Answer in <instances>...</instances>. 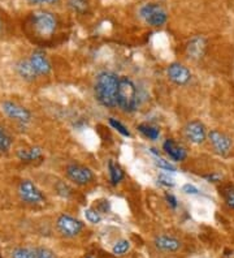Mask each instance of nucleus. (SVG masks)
<instances>
[{
    "mask_svg": "<svg viewBox=\"0 0 234 258\" xmlns=\"http://www.w3.org/2000/svg\"><path fill=\"white\" fill-rule=\"evenodd\" d=\"M29 60H30L31 66H33V68H34V71L37 72L38 76L50 75L51 71H52L51 61L48 60V57L46 56V54H44L43 51H34V52L30 55Z\"/></svg>",
    "mask_w": 234,
    "mask_h": 258,
    "instance_id": "f8f14e48",
    "label": "nucleus"
},
{
    "mask_svg": "<svg viewBox=\"0 0 234 258\" xmlns=\"http://www.w3.org/2000/svg\"><path fill=\"white\" fill-rule=\"evenodd\" d=\"M166 199H167V201H168V204L171 205L172 208H173V209L177 208V200H176L175 196H173V195H167Z\"/></svg>",
    "mask_w": 234,
    "mask_h": 258,
    "instance_id": "2f4dec72",
    "label": "nucleus"
},
{
    "mask_svg": "<svg viewBox=\"0 0 234 258\" xmlns=\"http://www.w3.org/2000/svg\"><path fill=\"white\" fill-rule=\"evenodd\" d=\"M57 0H43V3H47V4H52V3H56Z\"/></svg>",
    "mask_w": 234,
    "mask_h": 258,
    "instance_id": "f704fd0d",
    "label": "nucleus"
},
{
    "mask_svg": "<svg viewBox=\"0 0 234 258\" xmlns=\"http://www.w3.org/2000/svg\"><path fill=\"white\" fill-rule=\"evenodd\" d=\"M163 150L166 151V154L175 162H184L187 157L186 150L173 139H168L164 141Z\"/></svg>",
    "mask_w": 234,
    "mask_h": 258,
    "instance_id": "4468645a",
    "label": "nucleus"
},
{
    "mask_svg": "<svg viewBox=\"0 0 234 258\" xmlns=\"http://www.w3.org/2000/svg\"><path fill=\"white\" fill-rule=\"evenodd\" d=\"M224 199H225V202L228 204V206H230L231 209H234V188L225 189Z\"/></svg>",
    "mask_w": 234,
    "mask_h": 258,
    "instance_id": "c756f323",
    "label": "nucleus"
},
{
    "mask_svg": "<svg viewBox=\"0 0 234 258\" xmlns=\"http://www.w3.org/2000/svg\"><path fill=\"white\" fill-rule=\"evenodd\" d=\"M130 249V242L128 240H120L113 245L112 252L116 255H124Z\"/></svg>",
    "mask_w": 234,
    "mask_h": 258,
    "instance_id": "4be33fe9",
    "label": "nucleus"
},
{
    "mask_svg": "<svg viewBox=\"0 0 234 258\" xmlns=\"http://www.w3.org/2000/svg\"><path fill=\"white\" fill-rule=\"evenodd\" d=\"M158 183L162 184L164 186H175V180L172 179L169 175L167 173H160L159 176H158Z\"/></svg>",
    "mask_w": 234,
    "mask_h": 258,
    "instance_id": "c85d7f7f",
    "label": "nucleus"
},
{
    "mask_svg": "<svg viewBox=\"0 0 234 258\" xmlns=\"http://www.w3.org/2000/svg\"><path fill=\"white\" fill-rule=\"evenodd\" d=\"M109 124H111V126H112L113 129H116V131H117L120 135L124 136V137H130L131 136L130 131H129V129L126 128V126H125L121 121H119V120H116V119H113V117H111V119H109Z\"/></svg>",
    "mask_w": 234,
    "mask_h": 258,
    "instance_id": "5701e85b",
    "label": "nucleus"
},
{
    "mask_svg": "<svg viewBox=\"0 0 234 258\" xmlns=\"http://www.w3.org/2000/svg\"><path fill=\"white\" fill-rule=\"evenodd\" d=\"M85 218L88 219V222L93 224H98L102 221V217H100V213L97 210V209L89 208L85 210Z\"/></svg>",
    "mask_w": 234,
    "mask_h": 258,
    "instance_id": "b1692460",
    "label": "nucleus"
},
{
    "mask_svg": "<svg viewBox=\"0 0 234 258\" xmlns=\"http://www.w3.org/2000/svg\"><path fill=\"white\" fill-rule=\"evenodd\" d=\"M17 158L24 163H34L43 159V150L38 146L29 149H20L17 151Z\"/></svg>",
    "mask_w": 234,
    "mask_h": 258,
    "instance_id": "dca6fc26",
    "label": "nucleus"
},
{
    "mask_svg": "<svg viewBox=\"0 0 234 258\" xmlns=\"http://www.w3.org/2000/svg\"><path fill=\"white\" fill-rule=\"evenodd\" d=\"M120 77L112 72H102L95 79L94 93L95 98L103 107H117V89Z\"/></svg>",
    "mask_w": 234,
    "mask_h": 258,
    "instance_id": "f257e3e1",
    "label": "nucleus"
},
{
    "mask_svg": "<svg viewBox=\"0 0 234 258\" xmlns=\"http://www.w3.org/2000/svg\"><path fill=\"white\" fill-rule=\"evenodd\" d=\"M206 177L215 183V181H218V180L221 179V175H218V173H212V175H209V176H206Z\"/></svg>",
    "mask_w": 234,
    "mask_h": 258,
    "instance_id": "473e14b6",
    "label": "nucleus"
},
{
    "mask_svg": "<svg viewBox=\"0 0 234 258\" xmlns=\"http://www.w3.org/2000/svg\"><path fill=\"white\" fill-rule=\"evenodd\" d=\"M184 135L186 140L194 145H202L207 140V132L206 125L199 121V120H191L186 125L184 126Z\"/></svg>",
    "mask_w": 234,
    "mask_h": 258,
    "instance_id": "1a4fd4ad",
    "label": "nucleus"
},
{
    "mask_svg": "<svg viewBox=\"0 0 234 258\" xmlns=\"http://www.w3.org/2000/svg\"><path fill=\"white\" fill-rule=\"evenodd\" d=\"M16 72H17V75L22 80H25V81H34L38 77L37 72L34 71V68H33L29 59L20 60L19 63L16 64Z\"/></svg>",
    "mask_w": 234,
    "mask_h": 258,
    "instance_id": "f3484780",
    "label": "nucleus"
},
{
    "mask_svg": "<svg viewBox=\"0 0 234 258\" xmlns=\"http://www.w3.org/2000/svg\"><path fill=\"white\" fill-rule=\"evenodd\" d=\"M19 196L20 200L28 205H41L46 201L41 189L30 180H22L19 184Z\"/></svg>",
    "mask_w": 234,
    "mask_h": 258,
    "instance_id": "0eeeda50",
    "label": "nucleus"
},
{
    "mask_svg": "<svg viewBox=\"0 0 234 258\" xmlns=\"http://www.w3.org/2000/svg\"><path fill=\"white\" fill-rule=\"evenodd\" d=\"M56 228L62 236L75 237L81 233L84 224L81 221H78L70 215L61 214L56 221Z\"/></svg>",
    "mask_w": 234,
    "mask_h": 258,
    "instance_id": "9d476101",
    "label": "nucleus"
},
{
    "mask_svg": "<svg viewBox=\"0 0 234 258\" xmlns=\"http://www.w3.org/2000/svg\"><path fill=\"white\" fill-rule=\"evenodd\" d=\"M2 110L6 113V116L19 124H28L31 120V112L21 104L12 101H4L2 103Z\"/></svg>",
    "mask_w": 234,
    "mask_h": 258,
    "instance_id": "6e6552de",
    "label": "nucleus"
},
{
    "mask_svg": "<svg viewBox=\"0 0 234 258\" xmlns=\"http://www.w3.org/2000/svg\"><path fill=\"white\" fill-rule=\"evenodd\" d=\"M138 131H139L146 139L151 140V141H156L160 136L159 129L153 125H150V124H139V125H138Z\"/></svg>",
    "mask_w": 234,
    "mask_h": 258,
    "instance_id": "6ab92c4d",
    "label": "nucleus"
},
{
    "mask_svg": "<svg viewBox=\"0 0 234 258\" xmlns=\"http://www.w3.org/2000/svg\"><path fill=\"white\" fill-rule=\"evenodd\" d=\"M156 166L162 168V170L169 171V172H175L176 167L171 163L169 161H166V159H163V158H158L156 159Z\"/></svg>",
    "mask_w": 234,
    "mask_h": 258,
    "instance_id": "cd10ccee",
    "label": "nucleus"
},
{
    "mask_svg": "<svg viewBox=\"0 0 234 258\" xmlns=\"http://www.w3.org/2000/svg\"><path fill=\"white\" fill-rule=\"evenodd\" d=\"M140 19L146 22L147 25L159 28L168 21V13L162 6L156 3L144 4L139 10Z\"/></svg>",
    "mask_w": 234,
    "mask_h": 258,
    "instance_id": "20e7f679",
    "label": "nucleus"
},
{
    "mask_svg": "<svg viewBox=\"0 0 234 258\" xmlns=\"http://www.w3.org/2000/svg\"><path fill=\"white\" fill-rule=\"evenodd\" d=\"M28 2H30L31 4H41V3H43V0H28Z\"/></svg>",
    "mask_w": 234,
    "mask_h": 258,
    "instance_id": "72a5a7b5",
    "label": "nucleus"
},
{
    "mask_svg": "<svg viewBox=\"0 0 234 258\" xmlns=\"http://www.w3.org/2000/svg\"><path fill=\"white\" fill-rule=\"evenodd\" d=\"M182 192L186 193V195H199V189L194 186L193 184H185L182 186Z\"/></svg>",
    "mask_w": 234,
    "mask_h": 258,
    "instance_id": "7c9ffc66",
    "label": "nucleus"
},
{
    "mask_svg": "<svg viewBox=\"0 0 234 258\" xmlns=\"http://www.w3.org/2000/svg\"><path fill=\"white\" fill-rule=\"evenodd\" d=\"M207 140L212 146L213 151L220 157H226L233 148V140L230 136L218 129H212L211 132H208Z\"/></svg>",
    "mask_w": 234,
    "mask_h": 258,
    "instance_id": "39448f33",
    "label": "nucleus"
},
{
    "mask_svg": "<svg viewBox=\"0 0 234 258\" xmlns=\"http://www.w3.org/2000/svg\"><path fill=\"white\" fill-rule=\"evenodd\" d=\"M155 246L159 250H163V252H177L180 250L182 246L181 241L176 237L167 236V235H160L155 239L153 241Z\"/></svg>",
    "mask_w": 234,
    "mask_h": 258,
    "instance_id": "2eb2a0df",
    "label": "nucleus"
},
{
    "mask_svg": "<svg viewBox=\"0 0 234 258\" xmlns=\"http://www.w3.org/2000/svg\"><path fill=\"white\" fill-rule=\"evenodd\" d=\"M34 258H56V255L48 248H37L34 250Z\"/></svg>",
    "mask_w": 234,
    "mask_h": 258,
    "instance_id": "a878e982",
    "label": "nucleus"
},
{
    "mask_svg": "<svg viewBox=\"0 0 234 258\" xmlns=\"http://www.w3.org/2000/svg\"><path fill=\"white\" fill-rule=\"evenodd\" d=\"M108 173L109 180H111L112 185H117V184L121 183L125 176L124 170L121 168V166L119 163H116L115 161H112V159L108 162Z\"/></svg>",
    "mask_w": 234,
    "mask_h": 258,
    "instance_id": "a211bd4d",
    "label": "nucleus"
},
{
    "mask_svg": "<svg viewBox=\"0 0 234 258\" xmlns=\"http://www.w3.org/2000/svg\"><path fill=\"white\" fill-rule=\"evenodd\" d=\"M12 258H34V252L28 248H16L12 252Z\"/></svg>",
    "mask_w": 234,
    "mask_h": 258,
    "instance_id": "393cba45",
    "label": "nucleus"
},
{
    "mask_svg": "<svg viewBox=\"0 0 234 258\" xmlns=\"http://www.w3.org/2000/svg\"><path fill=\"white\" fill-rule=\"evenodd\" d=\"M0 258H2V255H0Z\"/></svg>",
    "mask_w": 234,
    "mask_h": 258,
    "instance_id": "c9c22d12",
    "label": "nucleus"
},
{
    "mask_svg": "<svg viewBox=\"0 0 234 258\" xmlns=\"http://www.w3.org/2000/svg\"><path fill=\"white\" fill-rule=\"evenodd\" d=\"M88 258H91V257H88Z\"/></svg>",
    "mask_w": 234,
    "mask_h": 258,
    "instance_id": "e433bc0d",
    "label": "nucleus"
},
{
    "mask_svg": "<svg viewBox=\"0 0 234 258\" xmlns=\"http://www.w3.org/2000/svg\"><path fill=\"white\" fill-rule=\"evenodd\" d=\"M66 176L68 179L74 183L75 185L84 186L89 185L94 181L95 179V175H94L93 171L86 166H82V164L78 163H70L66 166Z\"/></svg>",
    "mask_w": 234,
    "mask_h": 258,
    "instance_id": "423d86ee",
    "label": "nucleus"
},
{
    "mask_svg": "<svg viewBox=\"0 0 234 258\" xmlns=\"http://www.w3.org/2000/svg\"><path fill=\"white\" fill-rule=\"evenodd\" d=\"M68 3L74 12L85 13L89 10V0H68Z\"/></svg>",
    "mask_w": 234,
    "mask_h": 258,
    "instance_id": "412c9836",
    "label": "nucleus"
},
{
    "mask_svg": "<svg viewBox=\"0 0 234 258\" xmlns=\"http://www.w3.org/2000/svg\"><path fill=\"white\" fill-rule=\"evenodd\" d=\"M207 51V41L204 37H197L191 38L190 41L186 44V54L187 56L193 60H200Z\"/></svg>",
    "mask_w": 234,
    "mask_h": 258,
    "instance_id": "ddd939ff",
    "label": "nucleus"
},
{
    "mask_svg": "<svg viewBox=\"0 0 234 258\" xmlns=\"http://www.w3.org/2000/svg\"><path fill=\"white\" fill-rule=\"evenodd\" d=\"M167 76L177 86H186L193 79L191 71L181 63H172L167 70Z\"/></svg>",
    "mask_w": 234,
    "mask_h": 258,
    "instance_id": "9b49d317",
    "label": "nucleus"
},
{
    "mask_svg": "<svg viewBox=\"0 0 234 258\" xmlns=\"http://www.w3.org/2000/svg\"><path fill=\"white\" fill-rule=\"evenodd\" d=\"M117 107L124 112H134L138 108L137 86L129 77H120L117 89Z\"/></svg>",
    "mask_w": 234,
    "mask_h": 258,
    "instance_id": "7ed1b4c3",
    "label": "nucleus"
},
{
    "mask_svg": "<svg viewBox=\"0 0 234 258\" xmlns=\"http://www.w3.org/2000/svg\"><path fill=\"white\" fill-rule=\"evenodd\" d=\"M12 137L3 126H0V155L8 153L12 146Z\"/></svg>",
    "mask_w": 234,
    "mask_h": 258,
    "instance_id": "aec40b11",
    "label": "nucleus"
},
{
    "mask_svg": "<svg viewBox=\"0 0 234 258\" xmlns=\"http://www.w3.org/2000/svg\"><path fill=\"white\" fill-rule=\"evenodd\" d=\"M56 192H57V195L61 196V197H64V199H68L69 196L72 195V189L69 188L65 183L60 181V183L56 184Z\"/></svg>",
    "mask_w": 234,
    "mask_h": 258,
    "instance_id": "bb28decb",
    "label": "nucleus"
},
{
    "mask_svg": "<svg viewBox=\"0 0 234 258\" xmlns=\"http://www.w3.org/2000/svg\"><path fill=\"white\" fill-rule=\"evenodd\" d=\"M28 25L35 38L48 39L56 33L57 20L51 12L38 11V12L31 13Z\"/></svg>",
    "mask_w": 234,
    "mask_h": 258,
    "instance_id": "f03ea898",
    "label": "nucleus"
}]
</instances>
